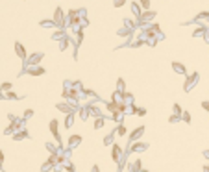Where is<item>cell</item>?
Masks as SVG:
<instances>
[{
    "mask_svg": "<svg viewBox=\"0 0 209 172\" xmlns=\"http://www.w3.org/2000/svg\"><path fill=\"white\" fill-rule=\"evenodd\" d=\"M57 126H59V122H57V119H52V120H50V131H52L54 139H56L57 143L61 144V135H59V130H57Z\"/></svg>",
    "mask_w": 209,
    "mask_h": 172,
    "instance_id": "1",
    "label": "cell"
},
{
    "mask_svg": "<svg viewBox=\"0 0 209 172\" xmlns=\"http://www.w3.org/2000/svg\"><path fill=\"white\" fill-rule=\"evenodd\" d=\"M198 72H192V76L187 78V83H185V91H191V87H194L196 85V80H198Z\"/></svg>",
    "mask_w": 209,
    "mask_h": 172,
    "instance_id": "2",
    "label": "cell"
},
{
    "mask_svg": "<svg viewBox=\"0 0 209 172\" xmlns=\"http://www.w3.org/2000/svg\"><path fill=\"white\" fill-rule=\"evenodd\" d=\"M122 154H124V152H122V148L119 146V144H113V155H111V157H113V161H115V163H119L120 159H122Z\"/></svg>",
    "mask_w": 209,
    "mask_h": 172,
    "instance_id": "3",
    "label": "cell"
},
{
    "mask_svg": "<svg viewBox=\"0 0 209 172\" xmlns=\"http://www.w3.org/2000/svg\"><path fill=\"white\" fill-rule=\"evenodd\" d=\"M52 21H54V24H56V26H63V11L59 9V7L56 9V13H54V19H52Z\"/></svg>",
    "mask_w": 209,
    "mask_h": 172,
    "instance_id": "4",
    "label": "cell"
},
{
    "mask_svg": "<svg viewBox=\"0 0 209 172\" xmlns=\"http://www.w3.org/2000/svg\"><path fill=\"white\" fill-rule=\"evenodd\" d=\"M41 59H43V54H31V56L28 57V61H26V63H28L30 67H33V65H37Z\"/></svg>",
    "mask_w": 209,
    "mask_h": 172,
    "instance_id": "5",
    "label": "cell"
},
{
    "mask_svg": "<svg viewBox=\"0 0 209 172\" xmlns=\"http://www.w3.org/2000/svg\"><path fill=\"white\" fill-rule=\"evenodd\" d=\"M143 133H144V126H139L135 131H132V133H130V141H133V143H135V141L139 139Z\"/></svg>",
    "mask_w": 209,
    "mask_h": 172,
    "instance_id": "6",
    "label": "cell"
},
{
    "mask_svg": "<svg viewBox=\"0 0 209 172\" xmlns=\"http://www.w3.org/2000/svg\"><path fill=\"white\" fill-rule=\"evenodd\" d=\"M15 52H17V56L21 57V59H26V50H24V46H22L21 43H15Z\"/></svg>",
    "mask_w": 209,
    "mask_h": 172,
    "instance_id": "7",
    "label": "cell"
},
{
    "mask_svg": "<svg viewBox=\"0 0 209 172\" xmlns=\"http://www.w3.org/2000/svg\"><path fill=\"white\" fill-rule=\"evenodd\" d=\"M146 148H148L146 143H133L130 150H132V152H143V150H146Z\"/></svg>",
    "mask_w": 209,
    "mask_h": 172,
    "instance_id": "8",
    "label": "cell"
},
{
    "mask_svg": "<svg viewBox=\"0 0 209 172\" xmlns=\"http://www.w3.org/2000/svg\"><path fill=\"white\" fill-rule=\"evenodd\" d=\"M80 141H81V135H70V139H69V146H70V148L78 146V144H80Z\"/></svg>",
    "mask_w": 209,
    "mask_h": 172,
    "instance_id": "9",
    "label": "cell"
},
{
    "mask_svg": "<svg viewBox=\"0 0 209 172\" xmlns=\"http://www.w3.org/2000/svg\"><path fill=\"white\" fill-rule=\"evenodd\" d=\"M172 69L176 70V72H180V74H185L187 70H185V67L181 63H178V61H172Z\"/></svg>",
    "mask_w": 209,
    "mask_h": 172,
    "instance_id": "10",
    "label": "cell"
},
{
    "mask_svg": "<svg viewBox=\"0 0 209 172\" xmlns=\"http://www.w3.org/2000/svg\"><path fill=\"white\" fill-rule=\"evenodd\" d=\"M28 74H31V76H41V74H45V69L39 67V69H30Z\"/></svg>",
    "mask_w": 209,
    "mask_h": 172,
    "instance_id": "11",
    "label": "cell"
},
{
    "mask_svg": "<svg viewBox=\"0 0 209 172\" xmlns=\"http://www.w3.org/2000/svg\"><path fill=\"white\" fill-rule=\"evenodd\" d=\"M57 109H61V111L67 113V115H69V113H74L72 107H70V105H67V104H57Z\"/></svg>",
    "mask_w": 209,
    "mask_h": 172,
    "instance_id": "12",
    "label": "cell"
},
{
    "mask_svg": "<svg viewBox=\"0 0 209 172\" xmlns=\"http://www.w3.org/2000/svg\"><path fill=\"white\" fill-rule=\"evenodd\" d=\"M104 124H106V119H104V117L96 119V120H94V130H100V128H104Z\"/></svg>",
    "mask_w": 209,
    "mask_h": 172,
    "instance_id": "13",
    "label": "cell"
},
{
    "mask_svg": "<svg viewBox=\"0 0 209 172\" xmlns=\"http://www.w3.org/2000/svg\"><path fill=\"white\" fill-rule=\"evenodd\" d=\"M72 122H74V113H69L67 119H65V128H70V126H72Z\"/></svg>",
    "mask_w": 209,
    "mask_h": 172,
    "instance_id": "14",
    "label": "cell"
},
{
    "mask_svg": "<svg viewBox=\"0 0 209 172\" xmlns=\"http://www.w3.org/2000/svg\"><path fill=\"white\" fill-rule=\"evenodd\" d=\"M154 17H156V13H154V11H146V13L141 15V21H148V19H154Z\"/></svg>",
    "mask_w": 209,
    "mask_h": 172,
    "instance_id": "15",
    "label": "cell"
},
{
    "mask_svg": "<svg viewBox=\"0 0 209 172\" xmlns=\"http://www.w3.org/2000/svg\"><path fill=\"white\" fill-rule=\"evenodd\" d=\"M117 91L124 95V80L122 78H119V81H117Z\"/></svg>",
    "mask_w": 209,
    "mask_h": 172,
    "instance_id": "16",
    "label": "cell"
},
{
    "mask_svg": "<svg viewBox=\"0 0 209 172\" xmlns=\"http://www.w3.org/2000/svg\"><path fill=\"white\" fill-rule=\"evenodd\" d=\"M132 11L137 15V17L141 19V9H139V4H135V2H132Z\"/></svg>",
    "mask_w": 209,
    "mask_h": 172,
    "instance_id": "17",
    "label": "cell"
},
{
    "mask_svg": "<svg viewBox=\"0 0 209 172\" xmlns=\"http://www.w3.org/2000/svg\"><path fill=\"white\" fill-rule=\"evenodd\" d=\"M52 39H56V41H63V39H65V33L59 30V32H56V33L52 35Z\"/></svg>",
    "mask_w": 209,
    "mask_h": 172,
    "instance_id": "18",
    "label": "cell"
},
{
    "mask_svg": "<svg viewBox=\"0 0 209 172\" xmlns=\"http://www.w3.org/2000/svg\"><path fill=\"white\" fill-rule=\"evenodd\" d=\"M9 89H11V83H9V81H4V83L0 85V91H7V93H9Z\"/></svg>",
    "mask_w": 209,
    "mask_h": 172,
    "instance_id": "19",
    "label": "cell"
},
{
    "mask_svg": "<svg viewBox=\"0 0 209 172\" xmlns=\"http://www.w3.org/2000/svg\"><path fill=\"white\" fill-rule=\"evenodd\" d=\"M6 98H9V100H17V98H22V96H17V95H15V93H6Z\"/></svg>",
    "mask_w": 209,
    "mask_h": 172,
    "instance_id": "20",
    "label": "cell"
},
{
    "mask_svg": "<svg viewBox=\"0 0 209 172\" xmlns=\"http://www.w3.org/2000/svg\"><path fill=\"white\" fill-rule=\"evenodd\" d=\"M181 113H183V109H181V105H178V104H174V115H181Z\"/></svg>",
    "mask_w": 209,
    "mask_h": 172,
    "instance_id": "21",
    "label": "cell"
},
{
    "mask_svg": "<svg viewBox=\"0 0 209 172\" xmlns=\"http://www.w3.org/2000/svg\"><path fill=\"white\" fill-rule=\"evenodd\" d=\"M113 137H115V133H109L108 137L104 139V144H111V143H113Z\"/></svg>",
    "mask_w": 209,
    "mask_h": 172,
    "instance_id": "22",
    "label": "cell"
},
{
    "mask_svg": "<svg viewBox=\"0 0 209 172\" xmlns=\"http://www.w3.org/2000/svg\"><path fill=\"white\" fill-rule=\"evenodd\" d=\"M115 133H119V135H124V133H126V128H124V126H122V124H120V126H119V128H117V130H115Z\"/></svg>",
    "mask_w": 209,
    "mask_h": 172,
    "instance_id": "23",
    "label": "cell"
},
{
    "mask_svg": "<svg viewBox=\"0 0 209 172\" xmlns=\"http://www.w3.org/2000/svg\"><path fill=\"white\" fill-rule=\"evenodd\" d=\"M33 117V109H26L24 111V119H31Z\"/></svg>",
    "mask_w": 209,
    "mask_h": 172,
    "instance_id": "24",
    "label": "cell"
},
{
    "mask_svg": "<svg viewBox=\"0 0 209 172\" xmlns=\"http://www.w3.org/2000/svg\"><path fill=\"white\" fill-rule=\"evenodd\" d=\"M183 120H185V122H191V115H189V113H187V111H185V113H183Z\"/></svg>",
    "mask_w": 209,
    "mask_h": 172,
    "instance_id": "25",
    "label": "cell"
},
{
    "mask_svg": "<svg viewBox=\"0 0 209 172\" xmlns=\"http://www.w3.org/2000/svg\"><path fill=\"white\" fill-rule=\"evenodd\" d=\"M137 115H141V117H144V115H146V109H144V107H141V109H139V111H137Z\"/></svg>",
    "mask_w": 209,
    "mask_h": 172,
    "instance_id": "26",
    "label": "cell"
},
{
    "mask_svg": "<svg viewBox=\"0 0 209 172\" xmlns=\"http://www.w3.org/2000/svg\"><path fill=\"white\" fill-rule=\"evenodd\" d=\"M178 120H180V117H178V115H174V117H170V122H172V124H174V122H178Z\"/></svg>",
    "mask_w": 209,
    "mask_h": 172,
    "instance_id": "27",
    "label": "cell"
},
{
    "mask_svg": "<svg viewBox=\"0 0 209 172\" xmlns=\"http://www.w3.org/2000/svg\"><path fill=\"white\" fill-rule=\"evenodd\" d=\"M202 107H204V109H206V111L209 113V102H202Z\"/></svg>",
    "mask_w": 209,
    "mask_h": 172,
    "instance_id": "28",
    "label": "cell"
},
{
    "mask_svg": "<svg viewBox=\"0 0 209 172\" xmlns=\"http://www.w3.org/2000/svg\"><path fill=\"white\" fill-rule=\"evenodd\" d=\"M91 172H100V167H98V165H93V169H91Z\"/></svg>",
    "mask_w": 209,
    "mask_h": 172,
    "instance_id": "29",
    "label": "cell"
},
{
    "mask_svg": "<svg viewBox=\"0 0 209 172\" xmlns=\"http://www.w3.org/2000/svg\"><path fill=\"white\" fill-rule=\"evenodd\" d=\"M2 163H4V152L0 150V169H2Z\"/></svg>",
    "mask_w": 209,
    "mask_h": 172,
    "instance_id": "30",
    "label": "cell"
},
{
    "mask_svg": "<svg viewBox=\"0 0 209 172\" xmlns=\"http://www.w3.org/2000/svg\"><path fill=\"white\" fill-rule=\"evenodd\" d=\"M122 4H124V0H115V6H117V7L122 6Z\"/></svg>",
    "mask_w": 209,
    "mask_h": 172,
    "instance_id": "31",
    "label": "cell"
},
{
    "mask_svg": "<svg viewBox=\"0 0 209 172\" xmlns=\"http://www.w3.org/2000/svg\"><path fill=\"white\" fill-rule=\"evenodd\" d=\"M206 41H209V32H206Z\"/></svg>",
    "mask_w": 209,
    "mask_h": 172,
    "instance_id": "32",
    "label": "cell"
}]
</instances>
